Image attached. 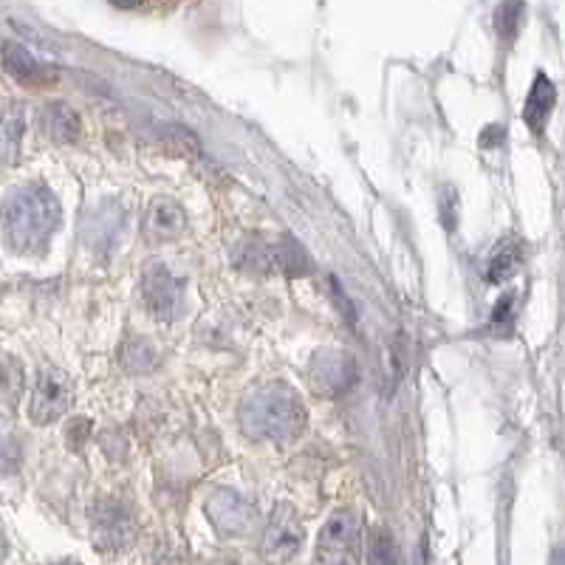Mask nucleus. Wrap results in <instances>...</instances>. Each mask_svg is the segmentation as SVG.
<instances>
[{"mask_svg": "<svg viewBox=\"0 0 565 565\" xmlns=\"http://www.w3.org/2000/svg\"><path fill=\"white\" fill-rule=\"evenodd\" d=\"M71 380L57 367H43L38 376V385H34L32 396V422L34 424H54L57 418H63L71 407Z\"/></svg>", "mask_w": 565, "mask_h": 565, "instance_id": "7ed1b4c3", "label": "nucleus"}, {"mask_svg": "<svg viewBox=\"0 0 565 565\" xmlns=\"http://www.w3.org/2000/svg\"><path fill=\"white\" fill-rule=\"evenodd\" d=\"M334 297H337V306H340V311H345V317H348V326H356V315H353V309H351V302H348V297H345V291L340 289V286H337L334 282Z\"/></svg>", "mask_w": 565, "mask_h": 565, "instance_id": "5701e85b", "label": "nucleus"}, {"mask_svg": "<svg viewBox=\"0 0 565 565\" xmlns=\"http://www.w3.org/2000/svg\"><path fill=\"white\" fill-rule=\"evenodd\" d=\"M114 3L116 9H125V12H139V9H150V7H173L175 0H108Z\"/></svg>", "mask_w": 565, "mask_h": 565, "instance_id": "4be33fe9", "label": "nucleus"}, {"mask_svg": "<svg viewBox=\"0 0 565 565\" xmlns=\"http://www.w3.org/2000/svg\"><path fill=\"white\" fill-rule=\"evenodd\" d=\"M43 130L45 136L57 145H71L83 136V122L79 114L65 103H52L43 110Z\"/></svg>", "mask_w": 565, "mask_h": 565, "instance_id": "9b49d317", "label": "nucleus"}, {"mask_svg": "<svg viewBox=\"0 0 565 565\" xmlns=\"http://www.w3.org/2000/svg\"><path fill=\"white\" fill-rule=\"evenodd\" d=\"M141 295H145V306H148V311L156 320L170 322L175 317V311H179L181 280L168 269V266L153 264L145 271Z\"/></svg>", "mask_w": 565, "mask_h": 565, "instance_id": "39448f33", "label": "nucleus"}, {"mask_svg": "<svg viewBox=\"0 0 565 565\" xmlns=\"http://www.w3.org/2000/svg\"><path fill=\"white\" fill-rule=\"evenodd\" d=\"M0 60H3V68H7L9 77L14 83L26 85V88H43V85L54 83V71L49 65L40 63L32 52H26L23 45L18 43H3L0 49Z\"/></svg>", "mask_w": 565, "mask_h": 565, "instance_id": "6e6552de", "label": "nucleus"}, {"mask_svg": "<svg viewBox=\"0 0 565 565\" xmlns=\"http://www.w3.org/2000/svg\"><path fill=\"white\" fill-rule=\"evenodd\" d=\"M20 461V444L14 436L12 424L0 418V469H14Z\"/></svg>", "mask_w": 565, "mask_h": 565, "instance_id": "6ab92c4d", "label": "nucleus"}, {"mask_svg": "<svg viewBox=\"0 0 565 565\" xmlns=\"http://www.w3.org/2000/svg\"><path fill=\"white\" fill-rule=\"evenodd\" d=\"M521 264H523V246L514 238L501 241V244L494 246L492 257H489L487 280L489 282L509 280V277H514V271L521 269Z\"/></svg>", "mask_w": 565, "mask_h": 565, "instance_id": "4468645a", "label": "nucleus"}, {"mask_svg": "<svg viewBox=\"0 0 565 565\" xmlns=\"http://www.w3.org/2000/svg\"><path fill=\"white\" fill-rule=\"evenodd\" d=\"M23 391V373L20 365L9 356H0V402L3 405H14Z\"/></svg>", "mask_w": 565, "mask_h": 565, "instance_id": "a211bd4d", "label": "nucleus"}, {"mask_svg": "<svg viewBox=\"0 0 565 565\" xmlns=\"http://www.w3.org/2000/svg\"><path fill=\"white\" fill-rule=\"evenodd\" d=\"M356 382V362L342 351H322L311 365V387L326 396L345 393Z\"/></svg>", "mask_w": 565, "mask_h": 565, "instance_id": "0eeeda50", "label": "nucleus"}, {"mask_svg": "<svg viewBox=\"0 0 565 565\" xmlns=\"http://www.w3.org/2000/svg\"><path fill=\"white\" fill-rule=\"evenodd\" d=\"M94 537L103 548L125 546L134 537V521H130L128 509L114 501L97 507V512H94Z\"/></svg>", "mask_w": 565, "mask_h": 565, "instance_id": "1a4fd4ad", "label": "nucleus"}, {"mask_svg": "<svg viewBox=\"0 0 565 565\" xmlns=\"http://www.w3.org/2000/svg\"><path fill=\"white\" fill-rule=\"evenodd\" d=\"M554 108V85L546 74H537L532 90H529V99L523 105V119L532 128V134H543L548 122V114Z\"/></svg>", "mask_w": 565, "mask_h": 565, "instance_id": "ddd939ff", "label": "nucleus"}, {"mask_svg": "<svg viewBox=\"0 0 565 565\" xmlns=\"http://www.w3.org/2000/svg\"><path fill=\"white\" fill-rule=\"evenodd\" d=\"M302 546V523L297 518L295 509L289 503H280V507L271 512L269 529L264 534V557L269 563H286L297 554V548Z\"/></svg>", "mask_w": 565, "mask_h": 565, "instance_id": "20e7f679", "label": "nucleus"}, {"mask_svg": "<svg viewBox=\"0 0 565 565\" xmlns=\"http://www.w3.org/2000/svg\"><path fill=\"white\" fill-rule=\"evenodd\" d=\"M367 565H398L396 543H393L391 532L380 526L367 537Z\"/></svg>", "mask_w": 565, "mask_h": 565, "instance_id": "dca6fc26", "label": "nucleus"}, {"mask_svg": "<svg viewBox=\"0 0 565 565\" xmlns=\"http://www.w3.org/2000/svg\"><path fill=\"white\" fill-rule=\"evenodd\" d=\"M523 20V0H507L501 9H498V34L503 38H514L518 29H521Z\"/></svg>", "mask_w": 565, "mask_h": 565, "instance_id": "aec40b11", "label": "nucleus"}, {"mask_svg": "<svg viewBox=\"0 0 565 565\" xmlns=\"http://www.w3.org/2000/svg\"><path fill=\"white\" fill-rule=\"evenodd\" d=\"M241 427L252 438H291L302 427L300 398L286 385H269L246 396Z\"/></svg>", "mask_w": 565, "mask_h": 565, "instance_id": "f03ea898", "label": "nucleus"}, {"mask_svg": "<svg viewBox=\"0 0 565 565\" xmlns=\"http://www.w3.org/2000/svg\"><path fill=\"white\" fill-rule=\"evenodd\" d=\"M60 224V204L45 186H18L3 204V226L14 249H43Z\"/></svg>", "mask_w": 565, "mask_h": 565, "instance_id": "f257e3e1", "label": "nucleus"}, {"mask_svg": "<svg viewBox=\"0 0 565 565\" xmlns=\"http://www.w3.org/2000/svg\"><path fill=\"white\" fill-rule=\"evenodd\" d=\"M184 210L175 204L173 199H156L148 210V221H145V230H148L150 241H173L184 232Z\"/></svg>", "mask_w": 565, "mask_h": 565, "instance_id": "9d476101", "label": "nucleus"}, {"mask_svg": "<svg viewBox=\"0 0 565 565\" xmlns=\"http://www.w3.org/2000/svg\"><path fill=\"white\" fill-rule=\"evenodd\" d=\"M489 322H492L494 331H501V334H507L509 328H512V322H514V295L501 297V302L494 306L492 320H489Z\"/></svg>", "mask_w": 565, "mask_h": 565, "instance_id": "412c9836", "label": "nucleus"}, {"mask_svg": "<svg viewBox=\"0 0 565 565\" xmlns=\"http://www.w3.org/2000/svg\"><path fill=\"white\" fill-rule=\"evenodd\" d=\"M271 264L280 271H286L289 277H300L306 275V271H311L309 255H306V249H302L295 238H282L280 244L271 249Z\"/></svg>", "mask_w": 565, "mask_h": 565, "instance_id": "2eb2a0df", "label": "nucleus"}, {"mask_svg": "<svg viewBox=\"0 0 565 565\" xmlns=\"http://www.w3.org/2000/svg\"><path fill=\"white\" fill-rule=\"evenodd\" d=\"M20 130H23L20 114H9L0 119V161H3V164H12V161L18 159Z\"/></svg>", "mask_w": 565, "mask_h": 565, "instance_id": "f3484780", "label": "nucleus"}, {"mask_svg": "<svg viewBox=\"0 0 565 565\" xmlns=\"http://www.w3.org/2000/svg\"><path fill=\"white\" fill-rule=\"evenodd\" d=\"M360 540V521L351 512H334L320 534L322 552H348Z\"/></svg>", "mask_w": 565, "mask_h": 565, "instance_id": "f8f14e48", "label": "nucleus"}, {"mask_svg": "<svg viewBox=\"0 0 565 565\" xmlns=\"http://www.w3.org/2000/svg\"><path fill=\"white\" fill-rule=\"evenodd\" d=\"M320 565H345L342 559H331V563H320Z\"/></svg>", "mask_w": 565, "mask_h": 565, "instance_id": "b1692460", "label": "nucleus"}, {"mask_svg": "<svg viewBox=\"0 0 565 565\" xmlns=\"http://www.w3.org/2000/svg\"><path fill=\"white\" fill-rule=\"evenodd\" d=\"M204 509L212 526L218 529L221 534H226V537H241V534L249 532L252 521H255V509L238 492H232V489L212 492Z\"/></svg>", "mask_w": 565, "mask_h": 565, "instance_id": "423d86ee", "label": "nucleus"}]
</instances>
